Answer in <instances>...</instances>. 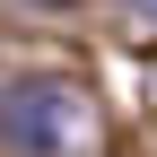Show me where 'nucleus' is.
I'll return each mask as SVG.
<instances>
[{
  "instance_id": "2",
  "label": "nucleus",
  "mask_w": 157,
  "mask_h": 157,
  "mask_svg": "<svg viewBox=\"0 0 157 157\" xmlns=\"http://www.w3.org/2000/svg\"><path fill=\"white\" fill-rule=\"evenodd\" d=\"M131 9H140V17H157V0H131Z\"/></svg>"
},
{
  "instance_id": "1",
  "label": "nucleus",
  "mask_w": 157,
  "mask_h": 157,
  "mask_svg": "<svg viewBox=\"0 0 157 157\" xmlns=\"http://www.w3.org/2000/svg\"><path fill=\"white\" fill-rule=\"evenodd\" d=\"M0 140L17 157H70L78 140H96V113L61 78H0Z\"/></svg>"
}]
</instances>
